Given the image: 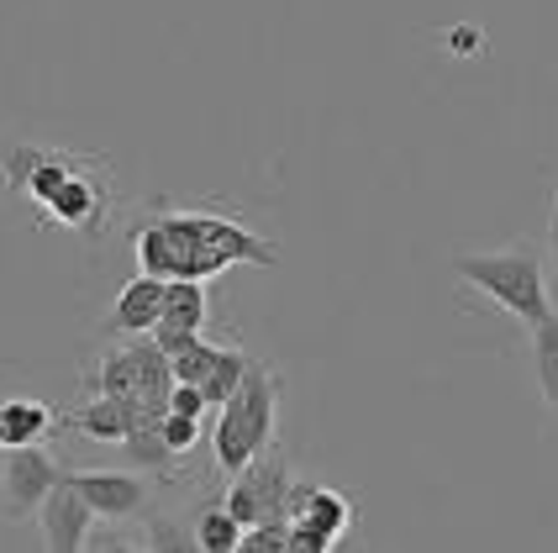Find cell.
I'll return each mask as SVG.
<instances>
[{
  "instance_id": "cell-24",
  "label": "cell",
  "mask_w": 558,
  "mask_h": 553,
  "mask_svg": "<svg viewBox=\"0 0 558 553\" xmlns=\"http://www.w3.org/2000/svg\"><path fill=\"white\" fill-rule=\"evenodd\" d=\"M195 338H206V333H180V327H154V342L158 348H163V353H169V359H174V353H185L190 342Z\"/></svg>"
},
{
  "instance_id": "cell-14",
  "label": "cell",
  "mask_w": 558,
  "mask_h": 553,
  "mask_svg": "<svg viewBox=\"0 0 558 553\" xmlns=\"http://www.w3.org/2000/svg\"><path fill=\"white\" fill-rule=\"evenodd\" d=\"M206 279H169V296H163V316L158 327H180V333H206Z\"/></svg>"
},
{
  "instance_id": "cell-22",
  "label": "cell",
  "mask_w": 558,
  "mask_h": 553,
  "mask_svg": "<svg viewBox=\"0 0 558 553\" xmlns=\"http://www.w3.org/2000/svg\"><path fill=\"white\" fill-rule=\"evenodd\" d=\"M143 549H201L195 543V527H180V522H154L148 532H143Z\"/></svg>"
},
{
  "instance_id": "cell-19",
  "label": "cell",
  "mask_w": 558,
  "mask_h": 553,
  "mask_svg": "<svg viewBox=\"0 0 558 553\" xmlns=\"http://www.w3.org/2000/svg\"><path fill=\"white\" fill-rule=\"evenodd\" d=\"M217 359H221V348H217V342L195 338V342L185 348V353H174L169 364H174V380H190V385H206V374L217 369Z\"/></svg>"
},
{
  "instance_id": "cell-3",
  "label": "cell",
  "mask_w": 558,
  "mask_h": 553,
  "mask_svg": "<svg viewBox=\"0 0 558 553\" xmlns=\"http://www.w3.org/2000/svg\"><path fill=\"white\" fill-rule=\"evenodd\" d=\"M275 428H279V374L253 359L243 385L217 406V428H211V459H217V469L232 480L243 464H253L275 443Z\"/></svg>"
},
{
  "instance_id": "cell-11",
  "label": "cell",
  "mask_w": 558,
  "mask_h": 553,
  "mask_svg": "<svg viewBox=\"0 0 558 553\" xmlns=\"http://www.w3.org/2000/svg\"><path fill=\"white\" fill-rule=\"evenodd\" d=\"M290 522L311 527V532H322V538H332V543H342L348 527H353V501H348L342 491L316 485V480H295V485H290Z\"/></svg>"
},
{
  "instance_id": "cell-7",
  "label": "cell",
  "mask_w": 558,
  "mask_h": 553,
  "mask_svg": "<svg viewBox=\"0 0 558 553\" xmlns=\"http://www.w3.org/2000/svg\"><path fill=\"white\" fill-rule=\"evenodd\" d=\"M80 495L95 506V517L100 522H137V517H148V501H154V485L126 464V469H80V474H69Z\"/></svg>"
},
{
  "instance_id": "cell-20",
  "label": "cell",
  "mask_w": 558,
  "mask_h": 553,
  "mask_svg": "<svg viewBox=\"0 0 558 553\" xmlns=\"http://www.w3.org/2000/svg\"><path fill=\"white\" fill-rule=\"evenodd\" d=\"M290 538H295L290 517H275V522H253L248 532H243V549L248 553H284L290 549Z\"/></svg>"
},
{
  "instance_id": "cell-12",
  "label": "cell",
  "mask_w": 558,
  "mask_h": 553,
  "mask_svg": "<svg viewBox=\"0 0 558 553\" xmlns=\"http://www.w3.org/2000/svg\"><path fill=\"white\" fill-rule=\"evenodd\" d=\"M53 428H59V411H53V406H43V400H32V396L0 400V448L43 443Z\"/></svg>"
},
{
  "instance_id": "cell-1",
  "label": "cell",
  "mask_w": 558,
  "mask_h": 553,
  "mask_svg": "<svg viewBox=\"0 0 558 553\" xmlns=\"http://www.w3.org/2000/svg\"><path fill=\"white\" fill-rule=\"evenodd\" d=\"M132 253H137L143 275L158 279H217L232 264H258V269L279 264L275 238H258L253 227H243V221H232L221 212L148 216L132 232Z\"/></svg>"
},
{
  "instance_id": "cell-5",
  "label": "cell",
  "mask_w": 558,
  "mask_h": 553,
  "mask_svg": "<svg viewBox=\"0 0 558 553\" xmlns=\"http://www.w3.org/2000/svg\"><path fill=\"white\" fill-rule=\"evenodd\" d=\"M63 469L59 454H48L43 443H16V448H0V517L5 522H27L43 512V501L53 495Z\"/></svg>"
},
{
  "instance_id": "cell-25",
  "label": "cell",
  "mask_w": 558,
  "mask_h": 553,
  "mask_svg": "<svg viewBox=\"0 0 558 553\" xmlns=\"http://www.w3.org/2000/svg\"><path fill=\"white\" fill-rule=\"evenodd\" d=\"M548 264H554V290H558V190H554V212H548Z\"/></svg>"
},
{
  "instance_id": "cell-18",
  "label": "cell",
  "mask_w": 558,
  "mask_h": 553,
  "mask_svg": "<svg viewBox=\"0 0 558 553\" xmlns=\"http://www.w3.org/2000/svg\"><path fill=\"white\" fill-rule=\"evenodd\" d=\"M248 353H243V348H221V359H217V369H211V374H206V400H211V411H217L221 400L232 396V390H238V385H243V374H248Z\"/></svg>"
},
{
  "instance_id": "cell-8",
  "label": "cell",
  "mask_w": 558,
  "mask_h": 553,
  "mask_svg": "<svg viewBox=\"0 0 558 553\" xmlns=\"http://www.w3.org/2000/svg\"><path fill=\"white\" fill-rule=\"evenodd\" d=\"M37 522H43V549H53V553H80V549H90V538H95V506L80 495V485L63 474L59 485H53V495L43 501V512H37Z\"/></svg>"
},
{
  "instance_id": "cell-6",
  "label": "cell",
  "mask_w": 558,
  "mask_h": 553,
  "mask_svg": "<svg viewBox=\"0 0 558 553\" xmlns=\"http://www.w3.org/2000/svg\"><path fill=\"white\" fill-rule=\"evenodd\" d=\"M74 169H85V158L63 154V148H32V143H0V180L11 184L16 195H27L32 206L43 212L53 195H59V184L74 175Z\"/></svg>"
},
{
  "instance_id": "cell-4",
  "label": "cell",
  "mask_w": 558,
  "mask_h": 553,
  "mask_svg": "<svg viewBox=\"0 0 558 553\" xmlns=\"http://www.w3.org/2000/svg\"><path fill=\"white\" fill-rule=\"evenodd\" d=\"M290 485H295V469H290V454L269 443L253 464H243L227 485V512L243 527L253 522H275V517H290Z\"/></svg>"
},
{
  "instance_id": "cell-23",
  "label": "cell",
  "mask_w": 558,
  "mask_h": 553,
  "mask_svg": "<svg viewBox=\"0 0 558 553\" xmlns=\"http://www.w3.org/2000/svg\"><path fill=\"white\" fill-rule=\"evenodd\" d=\"M169 411H185V417H201V422H206V411H211V400H206V385L174 380V390H169Z\"/></svg>"
},
{
  "instance_id": "cell-13",
  "label": "cell",
  "mask_w": 558,
  "mask_h": 553,
  "mask_svg": "<svg viewBox=\"0 0 558 553\" xmlns=\"http://www.w3.org/2000/svg\"><path fill=\"white\" fill-rule=\"evenodd\" d=\"M85 390L90 396H132L137 390V359H132V342L111 338V348L95 359V369L85 374Z\"/></svg>"
},
{
  "instance_id": "cell-15",
  "label": "cell",
  "mask_w": 558,
  "mask_h": 553,
  "mask_svg": "<svg viewBox=\"0 0 558 553\" xmlns=\"http://www.w3.org/2000/svg\"><path fill=\"white\" fill-rule=\"evenodd\" d=\"M532 333V369H537V390H543V400H548V411L558 417V306L537 322V327H527Z\"/></svg>"
},
{
  "instance_id": "cell-16",
  "label": "cell",
  "mask_w": 558,
  "mask_h": 553,
  "mask_svg": "<svg viewBox=\"0 0 558 553\" xmlns=\"http://www.w3.org/2000/svg\"><path fill=\"white\" fill-rule=\"evenodd\" d=\"M122 459L132 464V469H154V474H174V469H180V454L163 443L158 428H137L132 437H122Z\"/></svg>"
},
{
  "instance_id": "cell-17",
  "label": "cell",
  "mask_w": 558,
  "mask_h": 553,
  "mask_svg": "<svg viewBox=\"0 0 558 553\" xmlns=\"http://www.w3.org/2000/svg\"><path fill=\"white\" fill-rule=\"evenodd\" d=\"M243 532H248V527L227 512V501H221V506H206V512L195 517V543L206 553H238L243 549Z\"/></svg>"
},
{
  "instance_id": "cell-21",
  "label": "cell",
  "mask_w": 558,
  "mask_h": 553,
  "mask_svg": "<svg viewBox=\"0 0 558 553\" xmlns=\"http://www.w3.org/2000/svg\"><path fill=\"white\" fill-rule=\"evenodd\" d=\"M201 428H206V422H201V417H185V411H169V417L158 422V432H163V443H169V448H174L180 459H185L190 448L201 443Z\"/></svg>"
},
{
  "instance_id": "cell-9",
  "label": "cell",
  "mask_w": 558,
  "mask_h": 553,
  "mask_svg": "<svg viewBox=\"0 0 558 553\" xmlns=\"http://www.w3.org/2000/svg\"><path fill=\"white\" fill-rule=\"evenodd\" d=\"M106 212H111V195H106V184H100V175H95L90 164L74 169V175L59 184V195L43 206L48 221H59L69 232H85V238H95V232L106 227Z\"/></svg>"
},
{
  "instance_id": "cell-26",
  "label": "cell",
  "mask_w": 558,
  "mask_h": 553,
  "mask_svg": "<svg viewBox=\"0 0 558 553\" xmlns=\"http://www.w3.org/2000/svg\"><path fill=\"white\" fill-rule=\"evenodd\" d=\"M474 37H480V32H474V27H464V32H448V48H453V53H459V48H474Z\"/></svg>"
},
{
  "instance_id": "cell-10",
  "label": "cell",
  "mask_w": 558,
  "mask_h": 553,
  "mask_svg": "<svg viewBox=\"0 0 558 553\" xmlns=\"http://www.w3.org/2000/svg\"><path fill=\"white\" fill-rule=\"evenodd\" d=\"M163 296H169V279L158 275L126 279L111 316L100 322V338H143V333H154L158 316H163Z\"/></svg>"
},
{
  "instance_id": "cell-2",
  "label": "cell",
  "mask_w": 558,
  "mask_h": 553,
  "mask_svg": "<svg viewBox=\"0 0 558 553\" xmlns=\"http://www.w3.org/2000/svg\"><path fill=\"white\" fill-rule=\"evenodd\" d=\"M453 275L464 279L469 290H480L500 316H511L517 327H537L554 311V275L543 264L537 243H511L490 248V253H459Z\"/></svg>"
}]
</instances>
